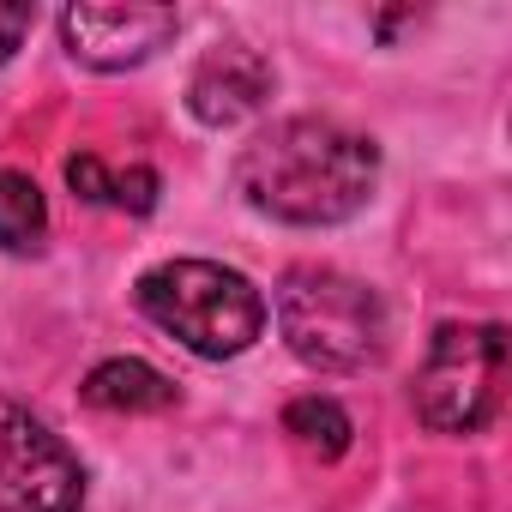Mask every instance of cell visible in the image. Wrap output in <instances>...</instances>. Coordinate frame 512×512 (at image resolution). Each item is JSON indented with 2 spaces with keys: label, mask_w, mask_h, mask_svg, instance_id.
Here are the masks:
<instances>
[{
  "label": "cell",
  "mask_w": 512,
  "mask_h": 512,
  "mask_svg": "<svg viewBox=\"0 0 512 512\" xmlns=\"http://www.w3.org/2000/svg\"><path fill=\"white\" fill-rule=\"evenodd\" d=\"M374 187H380V145L320 115L272 121L235 157V193L260 217L296 229H326L356 217L374 199Z\"/></svg>",
  "instance_id": "obj_1"
},
{
  "label": "cell",
  "mask_w": 512,
  "mask_h": 512,
  "mask_svg": "<svg viewBox=\"0 0 512 512\" xmlns=\"http://www.w3.org/2000/svg\"><path fill=\"white\" fill-rule=\"evenodd\" d=\"M272 308H278V332L296 350V362L320 374H362L392 344L380 290L338 266H290L278 278Z\"/></svg>",
  "instance_id": "obj_2"
},
{
  "label": "cell",
  "mask_w": 512,
  "mask_h": 512,
  "mask_svg": "<svg viewBox=\"0 0 512 512\" xmlns=\"http://www.w3.org/2000/svg\"><path fill=\"white\" fill-rule=\"evenodd\" d=\"M139 314L205 362H229L266 332V296L217 260H163L133 284Z\"/></svg>",
  "instance_id": "obj_3"
},
{
  "label": "cell",
  "mask_w": 512,
  "mask_h": 512,
  "mask_svg": "<svg viewBox=\"0 0 512 512\" xmlns=\"http://www.w3.org/2000/svg\"><path fill=\"white\" fill-rule=\"evenodd\" d=\"M500 380H506V326H440L428 338V356L416 368L410 404L416 422L434 434H476L500 410Z\"/></svg>",
  "instance_id": "obj_4"
},
{
  "label": "cell",
  "mask_w": 512,
  "mask_h": 512,
  "mask_svg": "<svg viewBox=\"0 0 512 512\" xmlns=\"http://www.w3.org/2000/svg\"><path fill=\"white\" fill-rule=\"evenodd\" d=\"M0 512H85L79 458L7 392H0Z\"/></svg>",
  "instance_id": "obj_5"
},
{
  "label": "cell",
  "mask_w": 512,
  "mask_h": 512,
  "mask_svg": "<svg viewBox=\"0 0 512 512\" xmlns=\"http://www.w3.org/2000/svg\"><path fill=\"white\" fill-rule=\"evenodd\" d=\"M175 31H181L175 7H67L61 13V43L91 73L145 67L157 49L175 43Z\"/></svg>",
  "instance_id": "obj_6"
},
{
  "label": "cell",
  "mask_w": 512,
  "mask_h": 512,
  "mask_svg": "<svg viewBox=\"0 0 512 512\" xmlns=\"http://www.w3.org/2000/svg\"><path fill=\"white\" fill-rule=\"evenodd\" d=\"M272 91H278V73L260 49L253 43H217V49L199 55V67L187 79V109H193L199 127L223 133V127L253 121L272 103Z\"/></svg>",
  "instance_id": "obj_7"
},
{
  "label": "cell",
  "mask_w": 512,
  "mask_h": 512,
  "mask_svg": "<svg viewBox=\"0 0 512 512\" xmlns=\"http://www.w3.org/2000/svg\"><path fill=\"white\" fill-rule=\"evenodd\" d=\"M79 398L91 410H109V416H157V410H175V386L169 374H157L151 362L139 356H109L85 374Z\"/></svg>",
  "instance_id": "obj_8"
},
{
  "label": "cell",
  "mask_w": 512,
  "mask_h": 512,
  "mask_svg": "<svg viewBox=\"0 0 512 512\" xmlns=\"http://www.w3.org/2000/svg\"><path fill=\"white\" fill-rule=\"evenodd\" d=\"M67 187H73L85 205H109V211H127V217H145V211L157 205V193H163L157 169H145V163H133V169H109V163L91 157V151L67 157Z\"/></svg>",
  "instance_id": "obj_9"
},
{
  "label": "cell",
  "mask_w": 512,
  "mask_h": 512,
  "mask_svg": "<svg viewBox=\"0 0 512 512\" xmlns=\"http://www.w3.org/2000/svg\"><path fill=\"white\" fill-rule=\"evenodd\" d=\"M49 235V199L31 175L0 169V247L7 253H37Z\"/></svg>",
  "instance_id": "obj_10"
},
{
  "label": "cell",
  "mask_w": 512,
  "mask_h": 512,
  "mask_svg": "<svg viewBox=\"0 0 512 512\" xmlns=\"http://www.w3.org/2000/svg\"><path fill=\"white\" fill-rule=\"evenodd\" d=\"M284 434L302 446V452H314V458H344L350 452V416H344V404L338 398H320V392H308V398H290V410H284Z\"/></svg>",
  "instance_id": "obj_11"
},
{
  "label": "cell",
  "mask_w": 512,
  "mask_h": 512,
  "mask_svg": "<svg viewBox=\"0 0 512 512\" xmlns=\"http://www.w3.org/2000/svg\"><path fill=\"white\" fill-rule=\"evenodd\" d=\"M31 7H0V67H7L13 55H19V43L31 37Z\"/></svg>",
  "instance_id": "obj_12"
}]
</instances>
